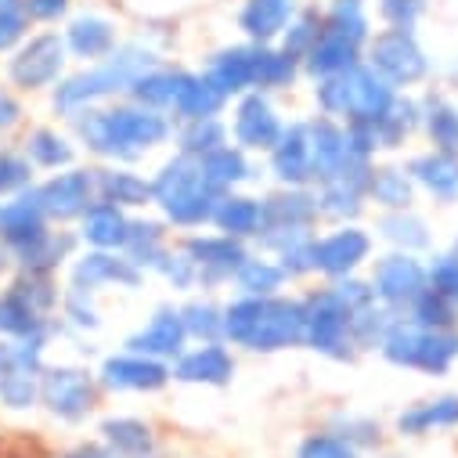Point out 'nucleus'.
Masks as SVG:
<instances>
[{
  "label": "nucleus",
  "mask_w": 458,
  "mask_h": 458,
  "mask_svg": "<svg viewBox=\"0 0 458 458\" xmlns=\"http://www.w3.org/2000/svg\"><path fill=\"white\" fill-rule=\"evenodd\" d=\"M271 166H275V177L282 184H289V188H303L307 181H314V174H310V131H307V123L282 127V138L271 148Z\"/></svg>",
  "instance_id": "24"
},
{
  "label": "nucleus",
  "mask_w": 458,
  "mask_h": 458,
  "mask_svg": "<svg viewBox=\"0 0 458 458\" xmlns=\"http://www.w3.org/2000/svg\"><path fill=\"white\" fill-rule=\"evenodd\" d=\"M419 108H422V127L429 141L440 152H458V108L444 94H426Z\"/></svg>",
  "instance_id": "35"
},
{
  "label": "nucleus",
  "mask_w": 458,
  "mask_h": 458,
  "mask_svg": "<svg viewBox=\"0 0 458 458\" xmlns=\"http://www.w3.org/2000/svg\"><path fill=\"white\" fill-rule=\"evenodd\" d=\"M47 235H51V220L40 209L33 188L0 202V246L12 253V260L30 253L33 246H40Z\"/></svg>",
  "instance_id": "13"
},
{
  "label": "nucleus",
  "mask_w": 458,
  "mask_h": 458,
  "mask_svg": "<svg viewBox=\"0 0 458 458\" xmlns=\"http://www.w3.org/2000/svg\"><path fill=\"white\" fill-rule=\"evenodd\" d=\"M8 267H15V260H12V253H8L4 246H0V275H4Z\"/></svg>",
  "instance_id": "63"
},
{
  "label": "nucleus",
  "mask_w": 458,
  "mask_h": 458,
  "mask_svg": "<svg viewBox=\"0 0 458 458\" xmlns=\"http://www.w3.org/2000/svg\"><path fill=\"white\" fill-rule=\"evenodd\" d=\"M369 195H372L379 206H386V209H408V206H411V181H408V174L397 170V166L372 170Z\"/></svg>",
  "instance_id": "45"
},
{
  "label": "nucleus",
  "mask_w": 458,
  "mask_h": 458,
  "mask_svg": "<svg viewBox=\"0 0 458 458\" xmlns=\"http://www.w3.org/2000/svg\"><path fill=\"white\" fill-rule=\"evenodd\" d=\"M224 335L250 351H285L303 343V303L275 296H242L224 310Z\"/></svg>",
  "instance_id": "3"
},
{
  "label": "nucleus",
  "mask_w": 458,
  "mask_h": 458,
  "mask_svg": "<svg viewBox=\"0 0 458 458\" xmlns=\"http://www.w3.org/2000/svg\"><path fill=\"white\" fill-rule=\"evenodd\" d=\"M454 253H458V242H454Z\"/></svg>",
  "instance_id": "64"
},
{
  "label": "nucleus",
  "mask_w": 458,
  "mask_h": 458,
  "mask_svg": "<svg viewBox=\"0 0 458 458\" xmlns=\"http://www.w3.org/2000/svg\"><path fill=\"white\" fill-rule=\"evenodd\" d=\"M184 339H188V328H184V321H181V310L159 307L156 318H152L141 332H134V335L127 339V351H131V354L156 358V361H163V358H181Z\"/></svg>",
  "instance_id": "20"
},
{
  "label": "nucleus",
  "mask_w": 458,
  "mask_h": 458,
  "mask_svg": "<svg viewBox=\"0 0 458 458\" xmlns=\"http://www.w3.org/2000/svg\"><path fill=\"white\" fill-rule=\"evenodd\" d=\"M379 232H383L386 242L401 246L404 253H411V250H426V246H429V232H426L422 216H415V213H408V209H394V213H386V216L379 220Z\"/></svg>",
  "instance_id": "44"
},
{
  "label": "nucleus",
  "mask_w": 458,
  "mask_h": 458,
  "mask_svg": "<svg viewBox=\"0 0 458 458\" xmlns=\"http://www.w3.org/2000/svg\"><path fill=\"white\" fill-rule=\"evenodd\" d=\"M184 253L191 257L202 285H216L224 278H232L250 260L246 250H242V242L232 239V235H199V239H188L184 242Z\"/></svg>",
  "instance_id": "16"
},
{
  "label": "nucleus",
  "mask_w": 458,
  "mask_h": 458,
  "mask_svg": "<svg viewBox=\"0 0 458 458\" xmlns=\"http://www.w3.org/2000/svg\"><path fill=\"white\" fill-rule=\"evenodd\" d=\"M22 152H26V159H30L37 170H65V166H72V159H76L72 141H69L65 134L51 131V127L30 131L26 141H22Z\"/></svg>",
  "instance_id": "33"
},
{
  "label": "nucleus",
  "mask_w": 458,
  "mask_h": 458,
  "mask_svg": "<svg viewBox=\"0 0 458 458\" xmlns=\"http://www.w3.org/2000/svg\"><path fill=\"white\" fill-rule=\"evenodd\" d=\"M127 260L138 267H156L166 260V242H163V227L148 220H131V235H127Z\"/></svg>",
  "instance_id": "40"
},
{
  "label": "nucleus",
  "mask_w": 458,
  "mask_h": 458,
  "mask_svg": "<svg viewBox=\"0 0 458 458\" xmlns=\"http://www.w3.org/2000/svg\"><path fill=\"white\" fill-rule=\"evenodd\" d=\"M278 138H282V123L275 116V108L267 105V98L260 90L242 94V101L235 108V141L253 152H271L278 145Z\"/></svg>",
  "instance_id": "19"
},
{
  "label": "nucleus",
  "mask_w": 458,
  "mask_h": 458,
  "mask_svg": "<svg viewBox=\"0 0 458 458\" xmlns=\"http://www.w3.org/2000/svg\"><path fill=\"white\" fill-rule=\"evenodd\" d=\"M216 227L224 235H232V239H253L264 232V202L257 199H246V195H224L216 202V213H213Z\"/></svg>",
  "instance_id": "31"
},
{
  "label": "nucleus",
  "mask_w": 458,
  "mask_h": 458,
  "mask_svg": "<svg viewBox=\"0 0 458 458\" xmlns=\"http://www.w3.org/2000/svg\"><path fill=\"white\" fill-rule=\"evenodd\" d=\"M174 376L181 383H202V386H224L235 376V358L227 354L220 343H202V347L181 354Z\"/></svg>",
  "instance_id": "27"
},
{
  "label": "nucleus",
  "mask_w": 458,
  "mask_h": 458,
  "mask_svg": "<svg viewBox=\"0 0 458 458\" xmlns=\"http://www.w3.org/2000/svg\"><path fill=\"white\" fill-rule=\"evenodd\" d=\"M65 40L58 30H44V33H30L12 55H8V83L22 94L33 90H47L65 76Z\"/></svg>",
  "instance_id": "9"
},
{
  "label": "nucleus",
  "mask_w": 458,
  "mask_h": 458,
  "mask_svg": "<svg viewBox=\"0 0 458 458\" xmlns=\"http://www.w3.org/2000/svg\"><path fill=\"white\" fill-rule=\"evenodd\" d=\"M408 310H411L408 318L426 325V328H454V321H458V307L451 300H444L440 293H433V289H426Z\"/></svg>",
  "instance_id": "51"
},
{
  "label": "nucleus",
  "mask_w": 458,
  "mask_h": 458,
  "mask_svg": "<svg viewBox=\"0 0 458 458\" xmlns=\"http://www.w3.org/2000/svg\"><path fill=\"white\" fill-rule=\"evenodd\" d=\"M372 250V239L361 232V227H339V232L314 239V271L328 275V278H347Z\"/></svg>",
  "instance_id": "17"
},
{
  "label": "nucleus",
  "mask_w": 458,
  "mask_h": 458,
  "mask_svg": "<svg viewBox=\"0 0 458 458\" xmlns=\"http://www.w3.org/2000/svg\"><path fill=\"white\" fill-rule=\"evenodd\" d=\"M131 235V220L120 206H112L105 199H94L87 206V213L80 216V239L94 250H123Z\"/></svg>",
  "instance_id": "25"
},
{
  "label": "nucleus",
  "mask_w": 458,
  "mask_h": 458,
  "mask_svg": "<svg viewBox=\"0 0 458 458\" xmlns=\"http://www.w3.org/2000/svg\"><path fill=\"white\" fill-rule=\"evenodd\" d=\"M390 321H394V314H390L386 307H376V303L354 310V321H351L354 347H365V351H369V347H379L383 335H386V328H390Z\"/></svg>",
  "instance_id": "50"
},
{
  "label": "nucleus",
  "mask_w": 458,
  "mask_h": 458,
  "mask_svg": "<svg viewBox=\"0 0 458 458\" xmlns=\"http://www.w3.org/2000/svg\"><path fill=\"white\" fill-rule=\"evenodd\" d=\"M325 19V30H332V33H339V37H347V40H354V44H369V15H365V4L361 0H332L328 4V12L321 15Z\"/></svg>",
  "instance_id": "43"
},
{
  "label": "nucleus",
  "mask_w": 458,
  "mask_h": 458,
  "mask_svg": "<svg viewBox=\"0 0 458 458\" xmlns=\"http://www.w3.org/2000/svg\"><path fill=\"white\" fill-rule=\"evenodd\" d=\"M33 195L40 202V209L47 213V220L55 224H69L80 220L87 213V206L98 199V170H80L69 166L55 177H47L44 184H33Z\"/></svg>",
  "instance_id": "12"
},
{
  "label": "nucleus",
  "mask_w": 458,
  "mask_h": 458,
  "mask_svg": "<svg viewBox=\"0 0 458 458\" xmlns=\"http://www.w3.org/2000/svg\"><path fill=\"white\" fill-rule=\"evenodd\" d=\"M408 174L440 202H458V152H422L411 159Z\"/></svg>",
  "instance_id": "29"
},
{
  "label": "nucleus",
  "mask_w": 458,
  "mask_h": 458,
  "mask_svg": "<svg viewBox=\"0 0 458 458\" xmlns=\"http://www.w3.org/2000/svg\"><path fill=\"white\" fill-rule=\"evenodd\" d=\"M159 65V55L152 47H145L141 40H127V44H116V51H108L101 62H94L90 69H80L72 76H62L51 90V108L58 116L72 120L76 112L105 101V98H116V94H127L131 83L156 69Z\"/></svg>",
  "instance_id": "2"
},
{
  "label": "nucleus",
  "mask_w": 458,
  "mask_h": 458,
  "mask_svg": "<svg viewBox=\"0 0 458 458\" xmlns=\"http://www.w3.org/2000/svg\"><path fill=\"white\" fill-rule=\"evenodd\" d=\"M321 26H325V19H321L318 8H307V12L293 15V22H289L285 33H282V51H289L293 58L303 62V55H307V51L314 47V40L321 37Z\"/></svg>",
  "instance_id": "47"
},
{
  "label": "nucleus",
  "mask_w": 458,
  "mask_h": 458,
  "mask_svg": "<svg viewBox=\"0 0 458 458\" xmlns=\"http://www.w3.org/2000/svg\"><path fill=\"white\" fill-rule=\"evenodd\" d=\"M152 199L163 206L166 220H174L177 227H199V224L213 220L216 202L224 199V191L206 181L199 159L177 156V159H170V163L156 174V181H152Z\"/></svg>",
  "instance_id": "4"
},
{
  "label": "nucleus",
  "mask_w": 458,
  "mask_h": 458,
  "mask_svg": "<svg viewBox=\"0 0 458 458\" xmlns=\"http://www.w3.org/2000/svg\"><path fill=\"white\" fill-rule=\"evenodd\" d=\"M72 0H26V15L33 26H55L69 15Z\"/></svg>",
  "instance_id": "59"
},
{
  "label": "nucleus",
  "mask_w": 458,
  "mask_h": 458,
  "mask_svg": "<svg viewBox=\"0 0 458 458\" xmlns=\"http://www.w3.org/2000/svg\"><path fill=\"white\" fill-rule=\"evenodd\" d=\"M65 458H120V454H116V451H112V447L101 440V444H80V447L65 451Z\"/></svg>",
  "instance_id": "62"
},
{
  "label": "nucleus",
  "mask_w": 458,
  "mask_h": 458,
  "mask_svg": "<svg viewBox=\"0 0 458 458\" xmlns=\"http://www.w3.org/2000/svg\"><path fill=\"white\" fill-rule=\"evenodd\" d=\"M444 426H458V397H437V401H422L408 411L397 415V429L408 437L429 433V429H444Z\"/></svg>",
  "instance_id": "36"
},
{
  "label": "nucleus",
  "mask_w": 458,
  "mask_h": 458,
  "mask_svg": "<svg viewBox=\"0 0 458 458\" xmlns=\"http://www.w3.org/2000/svg\"><path fill=\"white\" fill-rule=\"evenodd\" d=\"M253 72H257V44H242V47H224L209 58L206 65V80L224 94H250L253 90Z\"/></svg>",
  "instance_id": "23"
},
{
  "label": "nucleus",
  "mask_w": 458,
  "mask_h": 458,
  "mask_svg": "<svg viewBox=\"0 0 458 458\" xmlns=\"http://www.w3.org/2000/svg\"><path fill=\"white\" fill-rule=\"evenodd\" d=\"M177 87H181V69H148L141 72L134 83H131V101L141 105V108H174V98H177Z\"/></svg>",
  "instance_id": "34"
},
{
  "label": "nucleus",
  "mask_w": 458,
  "mask_h": 458,
  "mask_svg": "<svg viewBox=\"0 0 458 458\" xmlns=\"http://www.w3.org/2000/svg\"><path fill=\"white\" fill-rule=\"evenodd\" d=\"M296 15V0H246L239 12V26L253 44H271L285 33Z\"/></svg>",
  "instance_id": "28"
},
{
  "label": "nucleus",
  "mask_w": 458,
  "mask_h": 458,
  "mask_svg": "<svg viewBox=\"0 0 458 458\" xmlns=\"http://www.w3.org/2000/svg\"><path fill=\"white\" fill-rule=\"evenodd\" d=\"M98 199L112 206H145L152 199V184L131 170H98Z\"/></svg>",
  "instance_id": "37"
},
{
  "label": "nucleus",
  "mask_w": 458,
  "mask_h": 458,
  "mask_svg": "<svg viewBox=\"0 0 458 458\" xmlns=\"http://www.w3.org/2000/svg\"><path fill=\"white\" fill-rule=\"evenodd\" d=\"M426 12V0H379V15L390 30H415Z\"/></svg>",
  "instance_id": "57"
},
{
  "label": "nucleus",
  "mask_w": 458,
  "mask_h": 458,
  "mask_svg": "<svg viewBox=\"0 0 458 458\" xmlns=\"http://www.w3.org/2000/svg\"><path fill=\"white\" fill-rule=\"evenodd\" d=\"M369 69H376L390 87H411L429 72V58L411 30H383L369 37Z\"/></svg>",
  "instance_id": "11"
},
{
  "label": "nucleus",
  "mask_w": 458,
  "mask_h": 458,
  "mask_svg": "<svg viewBox=\"0 0 458 458\" xmlns=\"http://www.w3.org/2000/svg\"><path fill=\"white\" fill-rule=\"evenodd\" d=\"M26 0H0V55H12L30 37Z\"/></svg>",
  "instance_id": "52"
},
{
  "label": "nucleus",
  "mask_w": 458,
  "mask_h": 458,
  "mask_svg": "<svg viewBox=\"0 0 458 458\" xmlns=\"http://www.w3.org/2000/svg\"><path fill=\"white\" fill-rule=\"evenodd\" d=\"M372 289L386 310H408L429 289V275L411 253H390L376 264Z\"/></svg>",
  "instance_id": "14"
},
{
  "label": "nucleus",
  "mask_w": 458,
  "mask_h": 458,
  "mask_svg": "<svg viewBox=\"0 0 458 458\" xmlns=\"http://www.w3.org/2000/svg\"><path fill=\"white\" fill-rule=\"evenodd\" d=\"M296 458H358V447H351L343 437H332V433H314L300 444Z\"/></svg>",
  "instance_id": "55"
},
{
  "label": "nucleus",
  "mask_w": 458,
  "mask_h": 458,
  "mask_svg": "<svg viewBox=\"0 0 458 458\" xmlns=\"http://www.w3.org/2000/svg\"><path fill=\"white\" fill-rule=\"evenodd\" d=\"M310 131V174L318 184L332 181L339 170H347V163L354 159L347 148V134L339 123H332V116H321L314 123H307Z\"/></svg>",
  "instance_id": "22"
},
{
  "label": "nucleus",
  "mask_w": 458,
  "mask_h": 458,
  "mask_svg": "<svg viewBox=\"0 0 458 458\" xmlns=\"http://www.w3.org/2000/svg\"><path fill=\"white\" fill-rule=\"evenodd\" d=\"M72 131H76L80 145H87V152H94L101 159H120V163H134L148 148H156L170 138L166 116H159L156 108H141L134 101L112 105V108L90 105L72 116Z\"/></svg>",
  "instance_id": "1"
},
{
  "label": "nucleus",
  "mask_w": 458,
  "mask_h": 458,
  "mask_svg": "<svg viewBox=\"0 0 458 458\" xmlns=\"http://www.w3.org/2000/svg\"><path fill=\"white\" fill-rule=\"evenodd\" d=\"M159 271L166 275V282L174 289H191L199 282V271H195V264H191L188 253H166V260L159 264Z\"/></svg>",
  "instance_id": "58"
},
{
  "label": "nucleus",
  "mask_w": 458,
  "mask_h": 458,
  "mask_svg": "<svg viewBox=\"0 0 458 458\" xmlns=\"http://www.w3.org/2000/svg\"><path fill=\"white\" fill-rule=\"evenodd\" d=\"M422 123V108L408 98H394V105L383 112V116L372 123L376 127V141L379 148H397L404 145V138Z\"/></svg>",
  "instance_id": "39"
},
{
  "label": "nucleus",
  "mask_w": 458,
  "mask_h": 458,
  "mask_svg": "<svg viewBox=\"0 0 458 458\" xmlns=\"http://www.w3.org/2000/svg\"><path fill=\"white\" fill-rule=\"evenodd\" d=\"M101 440L120 458H152V451H156L152 429L141 419H105L101 422Z\"/></svg>",
  "instance_id": "32"
},
{
  "label": "nucleus",
  "mask_w": 458,
  "mask_h": 458,
  "mask_svg": "<svg viewBox=\"0 0 458 458\" xmlns=\"http://www.w3.org/2000/svg\"><path fill=\"white\" fill-rule=\"evenodd\" d=\"M199 166H202L206 181H209V184H216L220 191H227L232 184H239V181H246V177H250V163H246V156H242L239 148H232V145L213 148L209 156H202V159H199Z\"/></svg>",
  "instance_id": "41"
},
{
  "label": "nucleus",
  "mask_w": 458,
  "mask_h": 458,
  "mask_svg": "<svg viewBox=\"0 0 458 458\" xmlns=\"http://www.w3.org/2000/svg\"><path fill=\"white\" fill-rule=\"evenodd\" d=\"M426 275H429V289L440 293L444 300H451L458 307V253L433 257V264L426 267Z\"/></svg>",
  "instance_id": "54"
},
{
  "label": "nucleus",
  "mask_w": 458,
  "mask_h": 458,
  "mask_svg": "<svg viewBox=\"0 0 458 458\" xmlns=\"http://www.w3.org/2000/svg\"><path fill=\"white\" fill-rule=\"evenodd\" d=\"M300 65L310 76H318V80L339 76V72L361 65V44H354V40H347V37H339V33H332V30L321 26V37L314 40V47L303 55Z\"/></svg>",
  "instance_id": "26"
},
{
  "label": "nucleus",
  "mask_w": 458,
  "mask_h": 458,
  "mask_svg": "<svg viewBox=\"0 0 458 458\" xmlns=\"http://www.w3.org/2000/svg\"><path fill=\"white\" fill-rule=\"evenodd\" d=\"M72 246H76L72 235H65V232H51L40 246H33L30 253L15 257V267H19V271H33V275H55V271L65 264V257L72 253Z\"/></svg>",
  "instance_id": "42"
},
{
  "label": "nucleus",
  "mask_w": 458,
  "mask_h": 458,
  "mask_svg": "<svg viewBox=\"0 0 458 458\" xmlns=\"http://www.w3.org/2000/svg\"><path fill=\"white\" fill-rule=\"evenodd\" d=\"M224 94L206 80V72H181V87L174 98V112L191 123V120H213L216 112L224 108Z\"/></svg>",
  "instance_id": "30"
},
{
  "label": "nucleus",
  "mask_w": 458,
  "mask_h": 458,
  "mask_svg": "<svg viewBox=\"0 0 458 458\" xmlns=\"http://www.w3.org/2000/svg\"><path fill=\"white\" fill-rule=\"evenodd\" d=\"M325 116L347 120V123H376L394 105V87L369 65H354L339 76H328L314 90Z\"/></svg>",
  "instance_id": "6"
},
{
  "label": "nucleus",
  "mask_w": 458,
  "mask_h": 458,
  "mask_svg": "<svg viewBox=\"0 0 458 458\" xmlns=\"http://www.w3.org/2000/svg\"><path fill=\"white\" fill-rule=\"evenodd\" d=\"M235 282L246 296H275V289H282V282H285V271L271 260H246L235 271Z\"/></svg>",
  "instance_id": "48"
},
{
  "label": "nucleus",
  "mask_w": 458,
  "mask_h": 458,
  "mask_svg": "<svg viewBox=\"0 0 458 458\" xmlns=\"http://www.w3.org/2000/svg\"><path fill=\"white\" fill-rule=\"evenodd\" d=\"M33 163L19 148H0V199H15L33 188Z\"/></svg>",
  "instance_id": "49"
},
{
  "label": "nucleus",
  "mask_w": 458,
  "mask_h": 458,
  "mask_svg": "<svg viewBox=\"0 0 458 458\" xmlns=\"http://www.w3.org/2000/svg\"><path fill=\"white\" fill-rule=\"evenodd\" d=\"M62 314H65V321L72 325V328H98L101 321H98V310H94V296L90 293H80V289H65V296H62Z\"/></svg>",
  "instance_id": "56"
},
{
  "label": "nucleus",
  "mask_w": 458,
  "mask_h": 458,
  "mask_svg": "<svg viewBox=\"0 0 458 458\" xmlns=\"http://www.w3.org/2000/svg\"><path fill=\"white\" fill-rule=\"evenodd\" d=\"M379 351L386 361L401 369H419L426 376H444L458 358V332L454 328H426L411 318H394Z\"/></svg>",
  "instance_id": "7"
},
{
  "label": "nucleus",
  "mask_w": 458,
  "mask_h": 458,
  "mask_svg": "<svg viewBox=\"0 0 458 458\" xmlns=\"http://www.w3.org/2000/svg\"><path fill=\"white\" fill-rule=\"evenodd\" d=\"M177 141H181V156L202 159V156H209L213 148H220L227 141V131H224V123L216 116L213 120H191V123H184Z\"/></svg>",
  "instance_id": "46"
},
{
  "label": "nucleus",
  "mask_w": 458,
  "mask_h": 458,
  "mask_svg": "<svg viewBox=\"0 0 458 458\" xmlns=\"http://www.w3.org/2000/svg\"><path fill=\"white\" fill-rule=\"evenodd\" d=\"M98 401V383L87 369L76 365H44L40 376V404L58 419V422H83L94 411Z\"/></svg>",
  "instance_id": "10"
},
{
  "label": "nucleus",
  "mask_w": 458,
  "mask_h": 458,
  "mask_svg": "<svg viewBox=\"0 0 458 458\" xmlns=\"http://www.w3.org/2000/svg\"><path fill=\"white\" fill-rule=\"evenodd\" d=\"M339 437L347 440L351 447H365V444H379V426L376 422H369V419H339Z\"/></svg>",
  "instance_id": "60"
},
{
  "label": "nucleus",
  "mask_w": 458,
  "mask_h": 458,
  "mask_svg": "<svg viewBox=\"0 0 458 458\" xmlns=\"http://www.w3.org/2000/svg\"><path fill=\"white\" fill-rule=\"evenodd\" d=\"M62 293L51 275H33L19 271L8 289L0 293V335L4 339H51L55 321L51 314L58 310Z\"/></svg>",
  "instance_id": "5"
},
{
  "label": "nucleus",
  "mask_w": 458,
  "mask_h": 458,
  "mask_svg": "<svg viewBox=\"0 0 458 458\" xmlns=\"http://www.w3.org/2000/svg\"><path fill=\"white\" fill-rule=\"evenodd\" d=\"M22 123V101L15 98V90L0 87V138L12 134Z\"/></svg>",
  "instance_id": "61"
},
{
  "label": "nucleus",
  "mask_w": 458,
  "mask_h": 458,
  "mask_svg": "<svg viewBox=\"0 0 458 458\" xmlns=\"http://www.w3.org/2000/svg\"><path fill=\"white\" fill-rule=\"evenodd\" d=\"M181 321L188 328V335L195 339H206V343H216V335H224V310H216L209 300H195L181 310Z\"/></svg>",
  "instance_id": "53"
},
{
  "label": "nucleus",
  "mask_w": 458,
  "mask_h": 458,
  "mask_svg": "<svg viewBox=\"0 0 458 458\" xmlns=\"http://www.w3.org/2000/svg\"><path fill=\"white\" fill-rule=\"evenodd\" d=\"M105 285H127V289H138L141 285V267L131 264L127 257H116L108 250H90L83 253L76 264H72V275H69V289H80V293H101Z\"/></svg>",
  "instance_id": "15"
},
{
  "label": "nucleus",
  "mask_w": 458,
  "mask_h": 458,
  "mask_svg": "<svg viewBox=\"0 0 458 458\" xmlns=\"http://www.w3.org/2000/svg\"><path fill=\"white\" fill-rule=\"evenodd\" d=\"M300 72V58H293L282 47L257 44V72H253V90H278L289 87Z\"/></svg>",
  "instance_id": "38"
},
{
  "label": "nucleus",
  "mask_w": 458,
  "mask_h": 458,
  "mask_svg": "<svg viewBox=\"0 0 458 458\" xmlns=\"http://www.w3.org/2000/svg\"><path fill=\"white\" fill-rule=\"evenodd\" d=\"M351 321H354V310L339 300V293L332 285L318 289L303 300V343L325 358L347 361L354 354L351 351L354 347Z\"/></svg>",
  "instance_id": "8"
},
{
  "label": "nucleus",
  "mask_w": 458,
  "mask_h": 458,
  "mask_svg": "<svg viewBox=\"0 0 458 458\" xmlns=\"http://www.w3.org/2000/svg\"><path fill=\"white\" fill-rule=\"evenodd\" d=\"M65 51L80 62H101L108 51H116V22L98 15V12H83L72 15L62 30Z\"/></svg>",
  "instance_id": "21"
},
{
  "label": "nucleus",
  "mask_w": 458,
  "mask_h": 458,
  "mask_svg": "<svg viewBox=\"0 0 458 458\" xmlns=\"http://www.w3.org/2000/svg\"><path fill=\"white\" fill-rule=\"evenodd\" d=\"M170 369L156 358H145V354H116V358H108L101 365V386L108 390H134V394H152L159 386L170 383Z\"/></svg>",
  "instance_id": "18"
}]
</instances>
